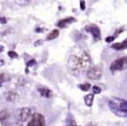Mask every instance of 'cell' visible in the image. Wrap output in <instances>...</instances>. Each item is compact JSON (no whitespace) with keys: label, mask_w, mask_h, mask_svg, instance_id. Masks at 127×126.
Wrapping results in <instances>:
<instances>
[{"label":"cell","mask_w":127,"mask_h":126,"mask_svg":"<svg viewBox=\"0 0 127 126\" xmlns=\"http://www.w3.org/2000/svg\"><path fill=\"white\" fill-rule=\"evenodd\" d=\"M109 105L111 111L118 117H126L127 116V103L125 99L114 97L109 102Z\"/></svg>","instance_id":"1"},{"label":"cell","mask_w":127,"mask_h":126,"mask_svg":"<svg viewBox=\"0 0 127 126\" xmlns=\"http://www.w3.org/2000/svg\"><path fill=\"white\" fill-rule=\"evenodd\" d=\"M67 67H68L69 72L73 76H77L80 71H81V66L79 62V57H77L75 55L70 56L67 63Z\"/></svg>","instance_id":"2"},{"label":"cell","mask_w":127,"mask_h":126,"mask_svg":"<svg viewBox=\"0 0 127 126\" xmlns=\"http://www.w3.org/2000/svg\"><path fill=\"white\" fill-rule=\"evenodd\" d=\"M103 71H102L101 67L98 65L91 66L87 71V77L91 80H98L101 78Z\"/></svg>","instance_id":"3"},{"label":"cell","mask_w":127,"mask_h":126,"mask_svg":"<svg viewBox=\"0 0 127 126\" xmlns=\"http://www.w3.org/2000/svg\"><path fill=\"white\" fill-rule=\"evenodd\" d=\"M126 57H124L121 58H118L117 60H115L112 64H110V70L112 72L114 71H122L126 67Z\"/></svg>","instance_id":"4"},{"label":"cell","mask_w":127,"mask_h":126,"mask_svg":"<svg viewBox=\"0 0 127 126\" xmlns=\"http://www.w3.org/2000/svg\"><path fill=\"white\" fill-rule=\"evenodd\" d=\"M27 126H45V120L44 116L40 113L34 114Z\"/></svg>","instance_id":"5"},{"label":"cell","mask_w":127,"mask_h":126,"mask_svg":"<svg viewBox=\"0 0 127 126\" xmlns=\"http://www.w3.org/2000/svg\"><path fill=\"white\" fill-rule=\"evenodd\" d=\"M79 62H80V66H81V71L88 70L91 66V59L89 54L86 52H84L81 57H79Z\"/></svg>","instance_id":"6"},{"label":"cell","mask_w":127,"mask_h":126,"mask_svg":"<svg viewBox=\"0 0 127 126\" xmlns=\"http://www.w3.org/2000/svg\"><path fill=\"white\" fill-rule=\"evenodd\" d=\"M85 30L92 35V37H94V40L95 41L100 40V38H101V37H100V30L97 25H95V24L88 25L85 28Z\"/></svg>","instance_id":"7"},{"label":"cell","mask_w":127,"mask_h":126,"mask_svg":"<svg viewBox=\"0 0 127 126\" xmlns=\"http://www.w3.org/2000/svg\"><path fill=\"white\" fill-rule=\"evenodd\" d=\"M31 115V110H30V108H22L20 109L18 113V117L19 121L21 122H24L28 119V117H30Z\"/></svg>","instance_id":"8"},{"label":"cell","mask_w":127,"mask_h":126,"mask_svg":"<svg viewBox=\"0 0 127 126\" xmlns=\"http://www.w3.org/2000/svg\"><path fill=\"white\" fill-rule=\"evenodd\" d=\"M4 98L6 99V101H7V102H10V103H16L19 100L18 94L12 91V90L4 92Z\"/></svg>","instance_id":"9"},{"label":"cell","mask_w":127,"mask_h":126,"mask_svg":"<svg viewBox=\"0 0 127 126\" xmlns=\"http://www.w3.org/2000/svg\"><path fill=\"white\" fill-rule=\"evenodd\" d=\"M74 22H76L75 18L70 17V18H65V19L60 20L57 24V25L58 26V27H60V28H64V27H66L68 24H72V23H74Z\"/></svg>","instance_id":"10"},{"label":"cell","mask_w":127,"mask_h":126,"mask_svg":"<svg viewBox=\"0 0 127 126\" xmlns=\"http://www.w3.org/2000/svg\"><path fill=\"white\" fill-rule=\"evenodd\" d=\"M127 47V39H125L122 43H116L111 45V48L117 51H121V50H125Z\"/></svg>","instance_id":"11"},{"label":"cell","mask_w":127,"mask_h":126,"mask_svg":"<svg viewBox=\"0 0 127 126\" xmlns=\"http://www.w3.org/2000/svg\"><path fill=\"white\" fill-rule=\"evenodd\" d=\"M38 91L41 96H43V97H47V98L51 97V96H52V90L47 89V88H45V87L39 88Z\"/></svg>","instance_id":"12"},{"label":"cell","mask_w":127,"mask_h":126,"mask_svg":"<svg viewBox=\"0 0 127 126\" xmlns=\"http://www.w3.org/2000/svg\"><path fill=\"white\" fill-rule=\"evenodd\" d=\"M94 95L93 94H88L85 97V103L88 107H91L93 104Z\"/></svg>","instance_id":"13"},{"label":"cell","mask_w":127,"mask_h":126,"mask_svg":"<svg viewBox=\"0 0 127 126\" xmlns=\"http://www.w3.org/2000/svg\"><path fill=\"white\" fill-rule=\"evenodd\" d=\"M59 36V31L58 30H53V31H52V32L50 33V34L47 36V37H46V40H53V39L57 38V37Z\"/></svg>","instance_id":"14"},{"label":"cell","mask_w":127,"mask_h":126,"mask_svg":"<svg viewBox=\"0 0 127 126\" xmlns=\"http://www.w3.org/2000/svg\"><path fill=\"white\" fill-rule=\"evenodd\" d=\"M10 117V113L7 110H2L0 111V121L4 122V121L7 120V118Z\"/></svg>","instance_id":"15"},{"label":"cell","mask_w":127,"mask_h":126,"mask_svg":"<svg viewBox=\"0 0 127 126\" xmlns=\"http://www.w3.org/2000/svg\"><path fill=\"white\" fill-rule=\"evenodd\" d=\"M11 80V76L4 72H0V81L2 82H8Z\"/></svg>","instance_id":"16"},{"label":"cell","mask_w":127,"mask_h":126,"mask_svg":"<svg viewBox=\"0 0 127 126\" xmlns=\"http://www.w3.org/2000/svg\"><path fill=\"white\" fill-rule=\"evenodd\" d=\"M78 86L79 89H81L83 91H88L89 90L91 89V84H79Z\"/></svg>","instance_id":"17"},{"label":"cell","mask_w":127,"mask_h":126,"mask_svg":"<svg viewBox=\"0 0 127 126\" xmlns=\"http://www.w3.org/2000/svg\"><path fill=\"white\" fill-rule=\"evenodd\" d=\"M8 56H9L11 58H17V57H18V55L17 53L15 52V51H11L8 52Z\"/></svg>","instance_id":"18"},{"label":"cell","mask_w":127,"mask_h":126,"mask_svg":"<svg viewBox=\"0 0 127 126\" xmlns=\"http://www.w3.org/2000/svg\"><path fill=\"white\" fill-rule=\"evenodd\" d=\"M92 90H93V93L94 94H99L101 92V88H99L98 86H93L92 87Z\"/></svg>","instance_id":"19"},{"label":"cell","mask_w":127,"mask_h":126,"mask_svg":"<svg viewBox=\"0 0 127 126\" xmlns=\"http://www.w3.org/2000/svg\"><path fill=\"white\" fill-rule=\"evenodd\" d=\"M114 39H115L114 36H110V37H107L106 38H105V41H106L107 43H110V42H112Z\"/></svg>","instance_id":"20"},{"label":"cell","mask_w":127,"mask_h":126,"mask_svg":"<svg viewBox=\"0 0 127 126\" xmlns=\"http://www.w3.org/2000/svg\"><path fill=\"white\" fill-rule=\"evenodd\" d=\"M80 8H81L82 11L85 10V2L84 0H80Z\"/></svg>","instance_id":"21"},{"label":"cell","mask_w":127,"mask_h":126,"mask_svg":"<svg viewBox=\"0 0 127 126\" xmlns=\"http://www.w3.org/2000/svg\"><path fill=\"white\" fill-rule=\"evenodd\" d=\"M7 23V19L4 17H0V24H4Z\"/></svg>","instance_id":"22"},{"label":"cell","mask_w":127,"mask_h":126,"mask_svg":"<svg viewBox=\"0 0 127 126\" xmlns=\"http://www.w3.org/2000/svg\"><path fill=\"white\" fill-rule=\"evenodd\" d=\"M34 64H36V61L34 60V59H32V60H31V61H29V62L27 63V68L28 67H31V66H32V65H34Z\"/></svg>","instance_id":"23"},{"label":"cell","mask_w":127,"mask_h":126,"mask_svg":"<svg viewBox=\"0 0 127 126\" xmlns=\"http://www.w3.org/2000/svg\"><path fill=\"white\" fill-rule=\"evenodd\" d=\"M42 43H43L42 40H38V41H37V42H35L34 45H35V46H38V45H40V44H42Z\"/></svg>","instance_id":"24"},{"label":"cell","mask_w":127,"mask_h":126,"mask_svg":"<svg viewBox=\"0 0 127 126\" xmlns=\"http://www.w3.org/2000/svg\"><path fill=\"white\" fill-rule=\"evenodd\" d=\"M124 31V28H121V29H118V31H116L117 35H118V34H119V32H120V33H121V32H122V31Z\"/></svg>","instance_id":"25"},{"label":"cell","mask_w":127,"mask_h":126,"mask_svg":"<svg viewBox=\"0 0 127 126\" xmlns=\"http://www.w3.org/2000/svg\"><path fill=\"white\" fill-rule=\"evenodd\" d=\"M3 51H4V47H3V46H0V52Z\"/></svg>","instance_id":"26"},{"label":"cell","mask_w":127,"mask_h":126,"mask_svg":"<svg viewBox=\"0 0 127 126\" xmlns=\"http://www.w3.org/2000/svg\"><path fill=\"white\" fill-rule=\"evenodd\" d=\"M87 126H95V125H93V124H89Z\"/></svg>","instance_id":"27"},{"label":"cell","mask_w":127,"mask_h":126,"mask_svg":"<svg viewBox=\"0 0 127 126\" xmlns=\"http://www.w3.org/2000/svg\"><path fill=\"white\" fill-rule=\"evenodd\" d=\"M4 64V62H3V60H2V62H1V60H0V64Z\"/></svg>","instance_id":"28"},{"label":"cell","mask_w":127,"mask_h":126,"mask_svg":"<svg viewBox=\"0 0 127 126\" xmlns=\"http://www.w3.org/2000/svg\"><path fill=\"white\" fill-rule=\"evenodd\" d=\"M72 126H76V125H72Z\"/></svg>","instance_id":"29"},{"label":"cell","mask_w":127,"mask_h":126,"mask_svg":"<svg viewBox=\"0 0 127 126\" xmlns=\"http://www.w3.org/2000/svg\"><path fill=\"white\" fill-rule=\"evenodd\" d=\"M27 1H28V0H27Z\"/></svg>","instance_id":"30"}]
</instances>
